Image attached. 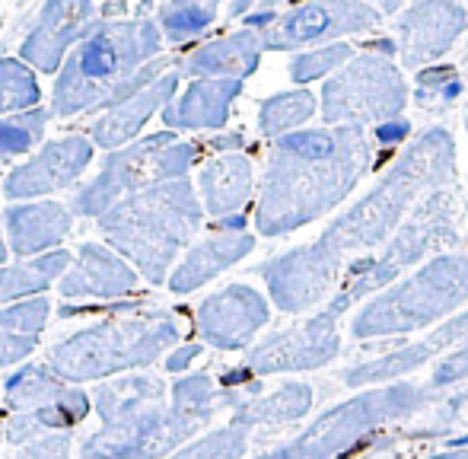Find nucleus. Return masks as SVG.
Wrapping results in <instances>:
<instances>
[{
  "label": "nucleus",
  "mask_w": 468,
  "mask_h": 459,
  "mask_svg": "<svg viewBox=\"0 0 468 459\" xmlns=\"http://www.w3.org/2000/svg\"><path fill=\"white\" fill-rule=\"evenodd\" d=\"M160 48V36L150 23L102 26L80 45L70 68L55 83V112L70 115L96 102H118L134 93L144 74L137 68Z\"/></svg>",
  "instance_id": "obj_1"
},
{
  "label": "nucleus",
  "mask_w": 468,
  "mask_h": 459,
  "mask_svg": "<svg viewBox=\"0 0 468 459\" xmlns=\"http://www.w3.org/2000/svg\"><path fill=\"white\" fill-rule=\"evenodd\" d=\"M173 338V326L163 319H118L74 336L51 351L55 373L68 379H96L150 360Z\"/></svg>",
  "instance_id": "obj_2"
},
{
  "label": "nucleus",
  "mask_w": 468,
  "mask_h": 459,
  "mask_svg": "<svg viewBox=\"0 0 468 459\" xmlns=\"http://www.w3.org/2000/svg\"><path fill=\"white\" fill-rule=\"evenodd\" d=\"M186 201V188H160V192L131 195L109 205L102 214V230L128 259L137 262L147 278L160 281L173 249L186 230L176 220V211Z\"/></svg>",
  "instance_id": "obj_3"
},
{
  "label": "nucleus",
  "mask_w": 468,
  "mask_h": 459,
  "mask_svg": "<svg viewBox=\"0 0 468 459\" xmlns=\"http://www.w3.org/2000/svg\"><path fill=\"white\" fill-rule=\"evenodd\" d=\"M163 144H166V137H150V141H144V144H134L131 150L115 154L105 163L102 176L77 198V208H80L83 214L105 211V208L115 205V201L124 198L128 192L144 188V182H150L147 179L150 166H160L163 176H173L176 169H179V163L173 160V154H160Z\"/></svg>",
  "instance_id": "obj_4"
},
{
  "label": "nucleus",
  "mask_w": 468,
  "mask_h": 459,
  "mask_svg": "<svg viewBox=\"0 0 468 459\" xmlns=\"http://www.w3.org/2000/svg\"><path fill=\"white\" fill-rule=\"evenodd\" d=\"M90 156H93V147L83 137H64L58 144H48L36 160L19 166L6 179V195L10 198H29V195H45L51 188L70 186L87 169Z\"/></svg>",
  "instance_id": "obj_5"
},
{
  "label": "nucleus",
  "mask_w": 468,
  "mask_h": 459,
  "mask_svg": "<svg viewBox=\"0 0 468 459\" xmlns=\"http://www.w3.org/2000/svg\"><path fill=\"white\" fill-rule=\"evenodd\" d=\"M93 10L96 0H51L45 10L38 29L29 36L23 55L32 64H38L42 70H55V64L61 61L64 48L74 42L77 36L93 29Z\"/></svg>",
  "instance_id": "obj_6"
},
{
  "label": "nucleus",
  "mask_w": 468,
  "mask_h": 459,
  "mask_svg": "<svg viewBox=\"0 0 468 459\" xmlns=\"http://www.w3.org/2000/svg\"><path fill=\"white\" fill-rule=\"evenodd\" d=\"M134 287V272L118 255L99 246H83L77 268L64 278L61 291L68 297H118Z\"/></svg>",
  "instance_id": "obj_7"
},
{
  "label": "nucleus",
  "mask_w": 468,
  "mask_h": 459,
  "mask_svg": "<svg viewBox=\"0 0 468 459\" xmlns=\"http://www.w3.org/2000/svg\"><path fill=\"white\" fill-rule=\"evenodd\" d=\"M70 218L61 205H26L6 211V230L10 242L19 255H32L38 249H48L68 233Z\"/></svg>",
  "instance_id": "obj_8"
},
{
  "label": "nucleus",
  "mask_w": 468,
  "mask_h": 459,
  "mask_svg": "<svg viewBox=\"0 0 468 459\" xmlns=\"http://www.w3.org/2000/svg\"><path fill=\"white\" fill-rule=\"evenodd\" d=\"M169 93H173V77L150 90H141V93L122 96V100L112 106V112L96 124V141L102 144V147H118V144H124L131 134H137V128L147 122V115L154 112Z\"/></svg>",
  "instance_id": "obj_9"
},
{
  "label": "nucleus",
  "mask_w": 468,
  "mask_h": 459,
  "mask_svg": "<svg viewBox=\"0 0 468 459\" xmlns=\"http://www.w3.org/2000/svg\"><path fill=\"white\" fill-rule=\"evenodd\" d=\"M154 399H160V383L144 379V377L122 379V383L102 386V390L96 392L99 411H102L105 422H118V418L137 415V411L150 409Z\"/></svg>",
  "instance_id": "obj_10"
},
{
  "label": "nucleus",
  "mask_w": 468,
  "mask_h": 459,
  "mask_svg": "<svg viewBox=\"0 0 468 459\" xmlns=\"http://www.w3.org/2000/svg\"><path fill=\"white\" fill-rule=\"evenodd\" d=\"M64 265H68V252L42 255L38 262L23 268H6V272H0V300L26 297L32 291H42L48 281H55V274Z\"/></svg>",
  "instance_id": "obj_11"
},
{
  "label": "nucleus",
  "mask_w": 468,
  "mask_h": 459,
  "mask_svg": "<svg viewBox=\"0 0 468 459\" xmlns=\"http://www.w3.org/2000/svg\"><path fill=\"white\" fill-rule=\"evenodd\" d=\"M61 396H64V386L58 383L48 370H42V367H29V370H23L19 377H13L10 386H6L10 405L23 411L42 409V405L55 402V399H61Z\"/></svg>",
  "instance_id": "obj_12"
},
{
  "label": "nucleus",
  "mask_w": 468,
  "mask_h": 459,
  "mask_svg": "<svg viewBox=\"0 0 468 459\" xmlns=\"http://www.w3.org/2000/svg\"><path fill=\"white\" fill-rule=\"evenodd\" d=\"M38 100L36 80L16 61H0V112L32 106Z\"/></svg>",
  "instance_id": "obj_13"
},
{
  "label": "nucleus",
  "mask_w": 468,
  "mask_h": 459,
  "mask_svg": "<svg viewBox=\"0 0 468 459\" xmlns=\"http://www.w3.org/2000/svg\"><path fill=\"white\" fill-rule=\"evenodd\" d=\"M42 134V115L23 118V122H4L0 124V154H23L36 144Z\"/></svg>",
  "instance_id": "obj_14"
},
{
  "label": "nucleus",
  "mask_w": 468,
  "mask_h": 459,
  "mask_svg": "<svg viewBox=\"0 0 468 459\" xmlns=\"http://www.w3.org/2000/svg\"><path fill=\"white\" fill-rule=\"evenodd\" d=\"M325 29H328V13L319 10V6H309V10H300L287 23V38H296V42H303V38L322 36Z\"/></svg>",
  "instance_id": "obj_15"
},
{
  "label": "nucleus",
  "mask_w": 468,
  "mask_h": 459,
  "mask_svg": "<svg viewBox=\"0 0 468 459\" xmlns=\"http://www.w3.org/2000/svg\"><path fill=\"white\" fill-rule=\"evenodd\" d=\"M283 147L287 150H296L300 156H309V160H322V156H328L332 154V137L328 134H290V137H283Z\"/></svg>",
  "instance_id": "obj_16"
},
{
  "label": "nucleus",
  "mask_w": 468,
  "mask_h": 459,
  "mask_svg": "<svg viewBox=\"0 0 468 459\" xmlns=\"http://www.w3.org/2000/svg\"><path fill=\"white\" fill-rule=\"evenodd\" d=\"M32 345H36V336H26V332H13L0 326V367L10 364V360H19L23 354H29Z\"/></svg>",
  "instance_id": "obj_17"
},
{
  "label": "nucleus",
  "mask_w": 468,
  "mask_h": 459,
  "mask_svg": "<svg viewBox=\"0 0 468 459\" xmlns=\"http://www.w3.org/2000/svg\"><path fill=\"white\" fill-rule=\"evenodd\" d=\"M405 134V124H382V128H376V137L379 141H399V137Z\"/></svg>",
  "instance_id": "obj_18"
},
{
  "label": "nucleus",
  "mask_w": 468,
  "mask_h": 459,
  "mask_svg": "<svg viewBox=\"0 0 468 459\" xmlns=\"http://www.w3.org/2000/svg\"><path fill=\"white\" fill-rule=\"evenodd\" d=\"M0 259H4V240H0Z\"/></svg>",
  "instance_id": "obj_19"
}]
</instances>
